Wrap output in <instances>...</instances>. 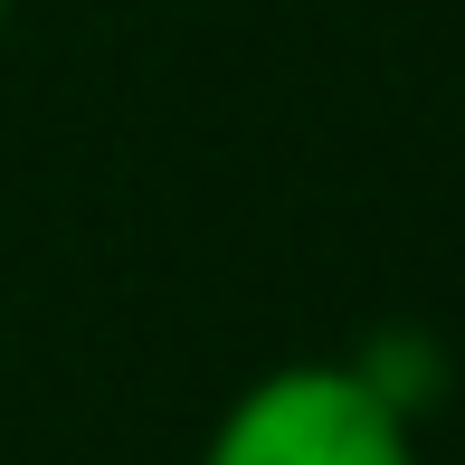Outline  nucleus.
Returning <instances> with one entry per match:
<instances>
[{
	"label": "nucleus",
	"instance_id": "obj_1",
	"mask_svg": "<svg viewBox=\"0 0 465 465\" xmlns=\"http://www.w3.org/2000/svg\"><path fill=\"white\" fill-rule=\"evenodd\" d=\"M200 465H418V428L390 380L351 361H285L219 409Z\"/></svg>",
	"mask_w": 465,
	"mask_h": 465
},
{
	"label": "nucleus",
	"instance_id": "obj_2",
	"mask_svg": "<svg viewBox=\"0 0 465 465\" xmlns=\"http://www.w3.org/2000/svg\"><path fill=\"white\" fill-rule=\"evenodd\" d=\"M0 19H10V0H0Z\"/></svg>",
	"mask_w": 465,
	"mask_h": 465
}]
</instances>
